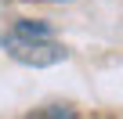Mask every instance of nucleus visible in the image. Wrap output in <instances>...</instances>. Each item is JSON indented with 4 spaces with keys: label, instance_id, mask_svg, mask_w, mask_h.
<instances>
[{
    "label": "nucleus",
    "instance_id": "f03ea898",
    "mask_svg": "<svg viewBox=\"0 0 123 119\" xmlns=\"http://www.w3.org/2000/svg\"><path fill=\"white\" fill-rule=\"evenodd\" d=\"M11 33L22 36V40H51L54 36V25L51 22H36V18H18Z\"/></svg>",
    "mask_w": 123,
    "mask_h": 119
},
{
    "label": "nucleus",
    "instance_id": "7ed1b4c3",
    "mask_svg": "<svg viewBox=\"0 0 123 119\" xmlns=\"http://www.w3.org/2000/svg\"><path fill=\"white\" fill-rule=\"evenodd\" d=\"M36 119H76V112L69 105H47V108L36 112Z\"/></svg>",
    "mask_w": 123,
    "mask_h": 119
},
{
    "label": "nucleus",
    "instance_id": "f257e3e1",
    "mask_svg": "<svg viewBox=\"0 0 123 119\" xmlns=\"http://www.w3.org/2000/svg\"><path fill=\"white\" fill-rule=\"evenodd\" d=\"M0 43H4V51L15 58V62L33 65V69H51L58 62H65V47L54 43V40H22V36L7 33Z\"/></svg>",
    "mask_w": 123,
    "mask_h": 119
}]
</instances>
